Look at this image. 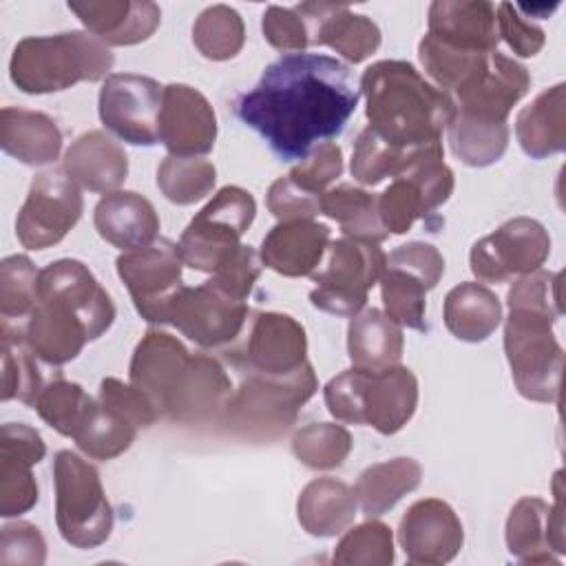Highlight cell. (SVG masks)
Returning <instances> with one entry per match:
<instances>
[{
	"mask_svg": "<svg viewBox=\"0 0 566 566\" xmlns=\"http://www.w3.org/2000/svg\"><path fill=\"white\" fill-rule=\"evenodd\" d=\"M360 91L352 69L321 53H285L234 102L239 119L283 161H301L316 144L343 133Z\"/></svg>",
	"mask_w": 566,
	"mask_h": 566,
	"instance_id": "6da1fadb",
	"label": "cell"
},
{
	"mask_svg": "<svg viewBox=\"0 0 566 566\" xmlns=\"http://www.w3.org/2000/svg\"><path fill=\"white\" fill-rule=\"evenodd\" d=\"M360 93L369 128L405 150L442 144V130L455 115V99L402 60H380L367 66Z\"/></svg>",
	"mask_w": 566,
	"mask_h": 566,
	"instance_id": "7a4b0ae2",
	"label": "cell"
},
{
	"mask_svg": "<svg viewBox=\"0 0 566 566\" xmlns=\"http://www.w3.org/2000/svg\"><path fill=\"white\" fill-rule=\"evenodd\" d=\"M113 62L108 46L93 33L31 35L15 44L9 77L22 93L44 95L71 88L77 82H97L108 75Z\"/></svg>",
	"mask_w": 566,
	"mask_h": 566,
	"instance_id": "3957f363",
	"label": "cell"
},
{
	"mask_svg": "<svg viewBox=\"0 0 566 566\" xmlns=\"http://www.w3.org/2000/svg\"><path fill=\"white\" fill-rule=\"evenodd\" d=\"M329 413L349 424H369L382 436L400 431L418 407V380L411 369L349 367L325 385Z\"/></svg>",
	"mask_w": 566,
	"mask_h": 566,
	"instance_id": "277c9868",
	"label": "cell"
},
{
	"mask_svg": "<svg viewBox=\"0 0 566 566\" xmlns=\"http://www.w3.org/2000/svg\"><path fill=\"white\" fill-rule=\"evenodd\" d=\"M316 389L318 380L310 363L285 376L243 374L239 389L232 391L223 409V424L243 438L272 440L296 422L298 411Z\"/></svg>",
	"mask_w": 566,
	"mask_h": 566,
	"instance_id": "5b68a950",
	"label": "cell"
},
{
	"mask_svg": "<svg viewBox=\"0 0 566 566\" xmlns=\"http://www.w3.org/2000/svg\"><path fill=\"white\" fill-rule=\"evenodd\" d=\"M559 316L548 310L509 307L504 352L517 391L535 402H555L562 389L564 349L553 336Z\"/></svg>",
	"mask_w": 566,
	"mask_h": 566,
	"instance_id": "8992f818",
	"label": "cell"
},
{
	"mask_svg": "<svg viewBox=\"0 0 566 566\" xmlns=\"http://www.w3.org/2000/svg\"><path fill=\"white\" fill-rule=\"evenodd\" d=\"M55 524L66 544L95 548L111 537L113 509L104 493L99 473L73 451L53 458Z\"/></svg>",
	"mask_w": 566,
	"mask_h": 566,
	"instance_id": "52a82bcc",
	"label": "cell"
},
{
	"mask_svg": "<svg viewBox=\"0 0 566 566\" xmlns=\"http://www.w3.org/2000/svg\"><path fill=\"white\" fill-rule=\"evenodd\" d=\"M387 256L378 243L360 239H336L327 245L321 265L310 274L316 287L310 301L334 316H356L369 290L380 281Z\"/></svg>",
	"mask_w": 566,
	"mask_h": 566,
	"instance_id": "ba28073f",
	"label": "cell"
},
{
	"mask_svg": "<svg viewBox=\"0 0 566 566\" xmlns=\"http://www.w3.org/2000/svg\"><path fill=\"white\" fill-rule=\"evenodd\" d=\"M254 214L256 201L245 188H221L181 232L177 245L184 265L212 274L241 245Z\"/></svg>",
	"mask_w": 566,
	"mask_h": 566,
	"instance_id": "9c48e42d",
	"label": "cell"
},
{
	"mask_svg": "<svg viewBox=\"0 0 566 566\" xmlns=\"http://www.w3.org/2000/svg\"><path fill=\"white\" fill-rule=\"evenodd\" d=\"M444 274V259L436 245L409 241L398 245L380 274V296L385 314L409 329H427V292Z\"/></svg>",
	"mask_w": 566,
	"mask_h": 566,
	"instance_id": "30bf717a",
	"label": "cell"
},
{
	"mask_svg": "<svg viewBox=\"0 0 566 566\" xmlns=\"http://www.w3.org/2000/svg\"><path fill=\"white\" fill-rule=\"evenodd\" d=\"M442 159V146L431 148L378 195V214L387 232H409L418 219H427L451 197L455 181Z\"/></svg>",
	"mask_w": 566,
	"mask_h": 566,
	"instance_id": "8fae6325",
	"label": "cell"
},
{
	"mask_svg": "<svg viewBox=\"0 0 566 566\" xmlns=\"http://www.w3.org/2000/svg\"><path fill=\"white\" fill-rule=\"evenodd\" d=\"M84 210L80 186L64 170L35 175L15 219V237L29 250L60 243Z\"/></svg>",
	"mask_w": 566,
	"mask_h": 566,
	"instance_id": "7c38bea8",
	"label": "cell"
},
{
	"mask_svg": "<svg viewBox=\"0 0 566 566\" xmlns=\"http://www.w3.org/2000/svg\"><path fill=\"white\" fill-rule=\"evenodd\" d=\"M245 318V301L228 294L210 279L197 287L181 285L168 303L164 323L201 347H221L241 334Z\"/></svg>",
	"mask_w": 566,
	"mask_h": 566,
	"instance_id": "4fadbf2b",
	"label": "cell"
},
{
	"mask_svg": "<svg viewBox=\"0 0 566 566\" xmlns=\"http://www.w3.org/2000/svg\"><path fill=\"white\" fill-rule=\"evenodd\" d=\"M548 254V230L531 217H515L504 221L489 237L475 241L469 263L480 281L502 283L511 276H524L539 270Z\"/></svg>",
	"mask_w": 566,
	"mask_h": 566,
	"instance_id": "5bb4252c",
	"label": "cell"
},
{
	"mask_svg": "<svg viewBox=\"0 0 566 566\" xmlns=\"http://www.w3.org/2000/svg\"><path fill=\"white\" fill-rule=\"evenodd\" d=\"M115 265L139 316L148 323H164L168 303L184 285L179 245L170 239H155L144 248L119 254Z\"/></svg>",
	"mask_w": 566,
	"mask_h": 566,
	"instance_id": "9a60e30c",
	"label": "cell"
},
{
	"mask_svg": "<svg viewBox=\"0 0 566 566\" xmlns=\"http://www.w3.org/2000/svg\"><path fill=\"white\" fill-rule=\"evenodd\" d=\"M164 86L146 75L113 73L99 88V119L119 139L135 146L159 142Z\"/></svg>",
	"mask_w": 566,
	"mask_h": 566,
	"instance_id": "2e32d148",
	"label": "cell"
},
{
	"mask_svg": "<svg viewBox=\"0 0 566 566\" xmlns=\"http://www.w3.org/2000/svg\"><path fill=\"white\" fill-rule=\"evenodd\" d=\"M228 358L243 374L285 376L307 363V336L290 314L261 312L254 316L245 343Z\"/></svg>",
	"mask_w": 566,
	"mask_h": 566,
	"instance_id": "e0dca14e",
	"label": "cell"
},
{
	"mask_svg": "<svg viewBox=\"0 0 566 566\" xmlns=\"http://www.w3.org/2000/svg\"><path fill=\"white\" fill-rule=\"evenodd\" d=\"M555 502L520 497L506 520L509 553L524 564H555L564 555V489L562 471L553 480Z\"/></svg>",
	"mask_w": 566,
	"mask_h": 566,
	"instance_id": "ac0fdd59",
	"label": "cell"
},
{
	"mask_svg": "<svg viewBox=\"0 0 566 566\" xmlns=\"http://www.w3.org/2000/svg\"><path fill=\"white\" fill-rule=\"evenodd\" d=\"M531 75L520 62L493 51L455 91V113L471 119L506 124L513 106L528 93Z\"/></svg>",
	"mask_w": 566,
	"mask_h": 566,
	"instance_id": "d6986e66",
	"label": "cell"
},
{
	"mask_svg": "<svg viewBox=\"0 0 566 566\" xmlns=\"http://www.w3.org/2000/svg\"><path fill=\"white\" fill-rule=\"evenodd\" d=\"M398 542L411 564L440 566L460 553L464 528L451 504L438 497H424L413 502L402 515Z\"/></svg>",
	"mask_w": 566,
	"mask_h": 566,
	"instance_id": "ffe728a7",
	"label": "cell"
},
{
	"mask_svg": "<svg viewBox=\"0 0 566 566\" xmlns=\"http://www.w3.org/2000/svg\"><path fill=\"white\" fill-rule=\"evenodd\" d=\"M217 115L210 102L188 84L164 86L159 142L175 157H199L214 148Z\"/></svg>",
	"mask_w": 566,
	"mask_h": 566,
	"instance_id": "44dd1931",
	"label": "cell"
},
{
	"mask_svg": "<svg viewBox=\"0 0 566 566\" xmlns=\"http://www.w3.org/2000/svg\"><path fill=\"white\" fill-rule=\"evenodd\" d=\"M46 444L38 429L7 422L0 429V515L15 517L38 504L33 467L44 458Z\"/></svg>",
	"mask_w": 566,
	"mask_h": 566,
	"instance_id": "7402d4cb",
	"label": "cell"
},
{
	"mask_svg": "<svg viewBox=\"0 0 566 566\" xmlns=\"http://www.w3.org/2000/svg\"><path fill=\"white\" fill-rule=\"evenodd\" d=\"M232 396V380L226 367L208 354H190L179 374L164 416L181 424H201L223 413Z\"/></svg>",
	"mask_w": 566,
	"mask_h": 566,
	"instance_id": "603a6c76",
	"label": "cell"
},
{
	"mask_svg": "<svg viewBox=\"0 0 566 566\" xmlns=\"http://www.w3.org/2000/svg\"><path fill=\"white\" fill-rule=\"evenodd\" d=\"M38 298H57L71 305L86 323L93 340L99 338L115 321L111 294L77 259H57L40 270Z\"/></svg>",
	"mask_w": 566,
	"mask_h": 566,
	"instance_id": "cb8c5ba5",
	"label": "cell"
},
{
	"mask_svg": "<svg viewBox=\"0 0 566 566\" xmlns=\"http://www.w3.org/2000/svg\"><path fill=\"white\" fill-rule=\"evenodd\" d=\"M310 31V44H323L340 53L345 60L358 64L380 46L378 24L349 11L345 4L329 2H301L294 7Z\"/></svg>",
	"mask_w": 566,
	"mask_h": 566,
	"instance_id": "d4e9b609",
	"label": "cell"
},
{
	"mask_svg": "<svg viewBox=\"0 0 566 566\" xmlns=\"http://www.w3.org/2000/svg\"><path fill=\"white\" fill-rule=\"evenodd\" d=\"M29 349L46 365H64L93 340L82 316L57 298H38L35 310L22 325Z\"/></svg>",
	"mask_w": 566,
	"mask_h": 566,
	"instance_id": "484cf974",
	"label": "cell"
},
{
	"mask_svg": "<svg viewBox=\"0 0 566 566\" xmlns=\"http://www.w3.org/2000/svg\"><path fill=\"white\" fill-rule=\"evenodd\" d=\"M188 358L190 352L186 345L159 329H148L137 343L130 358L128 378L130 385L150 400L159 416H164L166 400Z\"/></svg>",
	"mask_w": 566,
	"mask_h": 566,
	"instance_id": "4316f807",
	"label": "cell"
},
{
	"mask_svg": "<svg viewBox=\"0 0 566 566\" xmlns=\"http://www.w3.org/2000/svg\"><path fill=\"white\" fill-rule=\"evenodd\" d=\"M69 9L106 46H130L148 40L161 22L155 2L137 0H86L69 2Z\"/></svg>",
	"mask_w": 566,
	"mask_h": 566,
	"instance_id": "83f0119b",
	"label": "cell"
},
{
	"mask_svg": "<svg viewBox=\"0 0 566 566\" xmlns=\"http://www.w3.org/2000/svg\"><path fill=\"white\" fill-rule=\"evenodd\" d=\"M429 35L460 51L493 53L500 42L495 7L484 0H436L429 7Z\"/></svg>",
	"mask_w": 566,
	"mask_h": 566,
	"instance_id": "f1b7e54d",
	"label": "cell"
},
{
	"mask_svg": "<svg viewBox=\"0 0 566 566\" xmlns=\"http://www.w3.org/2000/svg\"><path fill=\"white\" fill-rule=\"evenodd\" d=\"M329 245V228L312 219L279 221L261 243L265 268L283 276H310Z\"/></svg>",
	"mask_w": 566,
	"mask_h": 566,
	"instance_id": "f546056e",
	"label": "cell"
},
{
	"mask_svg": "<svg viewBox=\"0 0 566 566\" xmlns=\"http://www.w3.org/2000/svg\"><path fill=\"white\" fill-rule=\"evenodd\" d=\"M93 223L106 243L124 252L153 243L159 232L155 206L133 190L104 195L95 206Z\"/></svg>",
	"mask_w": 566,
	"mask_h": 566,
	"instance_id": "4dcf8cb0",
	"label": "cell"
},
{
	"mask_svg": "<svg viewBox=\"0 0 566 566\" xmlns=\"http://www.w3.org/2000/svg\"><path fill=\"white\" fill-rule=\"evenodd\" d=\"M62 170L77 186L108 195L124 184L128 175V157L106 133L88 130L66 148Z\"/></svg>",
	"mask_w": 566,
	"mask_h": 566,
	"instance_id": "1f68e13d",
	"label": "cell"
},
{
	"mask_svg": "<svg viewBox=\"0 0 566 566\" xmlns=\"http://www.w3.org/2000/svg\"><path fill=\"white\" fill-rule=\"evenodd\" d=\"M0 146L13 159L27 166H46L62 150V133L57 124L29 108L4 106L0 113Z\"/></svg>",
	"mask_w": 566,
	"mask_h": 566,
	"instance_id": "d6a6232c",
	"label": "cell"
},
{
	"mask_svg": "<svg viewBox=\"0 0 566 566\" xmlns=\"http://www.w3.org/2000/svg\"><path fill=\"white\" fill-rule=\"evenodd\" d=\"M522 150L533 159L562 153L566 146V86L559 82L542 91L515 119Z\"/></svg>",
	"mask_w": 566,
	"mask_h": 566,
	"instance_id": "836d02e7",
	"label": "cell"
},
{
	"mask_svg": "<svg viewBox=\"0 0 566 566\" xmlns=\"http://www.w3.org/2000/svg\"><path fill=\"white\" fill-rule=\"evenodd\" d=\"M358 500L354 489L334 478L312 480L298 495L296 515L303 531L314 537H334L354 522Z\"/></svg>",
	"mask_w": 566,
	"mask_h": 566,
	"instance_id": "e575fe53",
	"label": "cell"
},
{
	"mask_svg": "<svg viewBox=\"0 0 566 566\" xmlns=\"http://www.w3.org/2000/svg\"><path fill=\"white\" fill-rule=\"evenodd\" d=\"M444 325L464 343L486 340L502 321V305L495 292L478 281L455 285L444 298Z\"/></svg>",
	"mask_w": 566,
	"mask_h": 566,
	"instance_id": "d590c367",
	"label": "cell"
},
{
	"mask_svg": "<svg viewBox=\"0 0 566 566\" xmlns=\"http://www.w3.org/2000/svg\"><path fill=\"white\" fill-rule=\"evenodd\" d=\"M402 349V329L385 312L369 307L352 316L347 327V352L354 367L385 369L398 365Z\"/></svg>",
	"mask_w": 566,
	"mask_h": 566,
	"instance_id": "8d00e7d4",
	"label": "cell"
},
{
	"mask_svg": "<svg viewBox=\"0 0 566 566\" xmlns=\"http://www.w3.org/2000/svg\"><path fill=\"white\" fill-rule=\"evenodd\" d=\"M422 467L413 458H394L367 467L354 486V495L367 517H378L418 489Z\"/></svg>",
	"mask_w": 566,
	"mask_h": 566,
	"instance_id": "74e56055",
	"label": "cell"
},
{
	"mask_svg": "<svg viewBox=\"0 0 566 566\" xmlns=\"http://www.w3.org/2000/svg\"><path fill=\"white\" fill-rule=\"evenodd\" d=\"M321 212L334 219L343 234L349 239L380 243L389 237L378 214V197L363 188L340 184L338 188L325 190L321 199Z\"/></svg>",
	"mask_w": 566,
	"mask_h": 566,
	"instance_id": "f35d334b",
	"label": "cell"
},
{
	"mask_svg": "<svg viewBox=\"0 0 566 566\" xmlns=\"http://www.w3.org/2000/svg\"><path fill=\"white\" fill-rule=\"evenodd\" d=\"M24 323L4 321L0 325L2 336V400H20L33 407L42 385L35 354L29 349L22 332Z\"/></svg>",
	"mask_w": 566,
	"mask_h": 566,
	"instance_id": "ab89813d",
	"label": "cell"
},
{
	"mask_svg": "<svg viewBox=\"0 0 566 566\" xmlns=\"http://www.w3.org/2000/svg\"><path fill=\"white\" fill-rule=\"evenodd\" d=\"M137 429L139 427L119 411L106 407L99 400H93L73 440L88 458L113 460L135 442Z\"/></svg>",
	"mask_w": 566,
	"mask_h": 566,
	"instance_id": "60d3db41",
	"label": "cell"
},
{
	"mask_svg": "<svg viewBox=\"0 0 566 566\" xmlns=\"http://www.w3.org/2000/svg\"><path fill=\"white\" fill-rule=\"evenodd\" d=\"M436 146H442V144H433V146L418 148V150H405V148L389 144L374 128L367 126L360 130V135L354 142L349 170L358 184L376 186L387 177L400 175L416 159H420L424 153H429Z\"/></svg>",
	"mask_w": 566,
	"mask_h": 566,
	"instance_id": "b9f144b4",
	"label": "cell"
},
{
	"mask_svg": "<svg viewBox=\"0 0 566 566\" xmlns=\"http://www.w3.org/2000/svg\"><path fill=\"white\" fill-rule=\"evenodd\" d=\"M447 133L453 155L471 168H484L495 164L509 146L506 124L480 122L460 113L453 115Z\"/></svg>",
	"mask_w": 566,
	"mask_h": 566,
	"instance_id": "7bdbcfd3",
	"label": "cell"
},
{
	"mask_svg": "<svg viewBox=\"0 0 566 566\" xmlns=\"http://www.w3.org/2000/svg\"><path fill=\"white\" fill-rule=\"evenodd\" d=\"M192 42L197 51L214 62L234 57L245 42V27L228 4H212L199 13L192 27Z\"/></svg>",
	"mask_w": 566,
	"mask_h": 566,
	"instance_id": "ee69618b",
	"label": "cell"
},
{
	"mask_svg": "<svg viewBox=\"0 0 566 566\" xmlns=\"http://www.w3.org/2000/svg\"><path fill=\"white\" fill-rule=\"evenodd\" d=\"M214 184L217 170L208 159L168 155L157 168V186L161 195L177 206L201 201L212 192Z\"/></svg>",
	"mask_w": 566,
	"mask_h": 566,
	"instance_id": "f6af8a7d",
	"label": "cell"
},
{
	"mask_svg": "<svg viewBox=\"0 0 566 566\" xmlns=\"http://www.w3.org/2000/svg\"><path fill=\"white\" fill-rule=\"evenodd\" d=\"M354 447L352 433L343 424L312 422L298 429L292 438V453L296 460L316 471L340 467Z\"/></svg>",
	"mask_w": 566,
	"mask_h": 566,
	"instance_id": "bcb514c9",
	"label": "cell"
},
{
	"mask_svg": "<svg viewBox=\"0 0 566 566\" xmlns=\"http://www.w3.org/2000/svg\"><path fill=\"white\" fill-rule=\"evenodd\" d=\"M91 405L93 398L82 389V385L57 378L40 389L33 409L57 433L73 438Z\"/></svg>",
	"mask_w": 566,
	"mask_h": 566,
	"instance_id": "7dc6e473",
	"label": "cell"
},
{
	"mask_svg": "<svg viewBox=\"0 0 566 566\" xmlns=\"http://www.w3.org/2000/svg\"><path fill=\"white\" fill-rule=\"evenodd\" d=\"M418 55L424 73L438 84V88H442L444 93H455L482 66L489 53L460 51L449 44H442L440 40L427 33L418 44Z\"/></svg>",
	"mask_w": 566,
	"mask_h": 566,
	"instance_id": "c3c4849f",
	"label": "cell"
},
{
	"mask_svg": "<svg viewBox=\"0 0 566 566\" xmlns=\"http://www.w3.org/2000/svg\"><path fill=\"white\" fill-rule=\"evenodd\" d=\"M332 562L340 566H389L394 562L391 528L378 520L349 528L336 544Z\"/></svg>",
	"mask_w": 566,
	"mask_h": 566,
	"instance_id": "681fc988",
	"label": "cell"
},
{
	"mask_svg": "<svg viewBox=\"0 0 566 566\" xmlns=\"http://www.w3.org/2000/svg\"><path fill=\"white\" fill-rule=\"evenodd\" d=\"M38 276L33 261L24 254L4 256L0 263V314L4 321L22 323L38 305Z\"/></svg>",
	"mask_w": 566,
	"mask_h": 566,
	"instance_id": "f907efd6",
	"label": "cell"
},
{
	"mask_svg": "<svg viewBox=\"0 0 566 566\" xmlns=\"http://www.w3.org/2000/svg\"><path fill=\"white\" fill-rule=\"evenodd\" d=\"M343 172V150L334 142H323L316 144L292 170L290 179L296 181L301 188L314 192V195H325V188L340 177Z\"/></svg>",
	"mask_w": 566,
	"mask_h": 566,
	"instance_id": "816d5d0a",
	"label": "cell"
},
{
	"mask_svg": "<svg viewBox=\"0 0 566 566\" xmlns=\"http://www.w3.org/2000/svg\"><path fill=\"white\" fill-rule=\"evenodd\" d=\"M46 559V542L31 522H11L0 533L2 566H42Z\"/></svg>",
	"mask_w": 566,
	"mask_h": 566,
	"instance_id": "f5cc1de1",
	"label": "cell"
},
{
	"mask_svg": "<svg viewBox=\"0 0 566 566\" xmlns=\"http://www.w3.org/2000/svg\"><path fill=\"white\" fill-rule=\"evenodd\" d=\"M263 261L252 245H239L214 272L212 281L228 294L245 301L261 274Z\"/></svg>",
	"mask_w": 566,
	"mask_h": 566,
	"instance_id": "db71d44e",
	"label": "cell"
},
{
	"mask_svg": "<svg viewBox=\"0 0 566 566\" xmlns=\"http://www.w3.org/2000/svg\"><path fill=\"white\" fill-rule=\"evenodd\" d=\"M263 38L270 46L276 51H305L310 44V31L303 20V15L296 9H283V7H268L261 20Z\"/></svg>",
	"mask_w": 566,
	"mask_h": 566,
	"instance_id": "11a10c76",
	"label": "cell"
},
{
	"mask_svg": "<svg viewBox=\"0 0 566 566\" xmlns=\"http://www.w3.org/2000/svg\"><path fill=\"white\" fill-rule=\"evenodd\" d=\"M321 199L323 195H314L301 188L296 181L290 179V175H285L272 181L265 201H268V210L279 221H292V219H312L314 214H318Z\"/></svg>",
	"mask_w": 566,
	"mask_h": 566,
	"instance_id": "9f6ffc18",
	"label": "cell"
},
{
	"mask_svg": "<svg viewBox=\"0 0 566 566\" xmlns=\"http://www.w3.org/2000/svg\"><path fill=\"white\" fill-rule=\"evenodd\" d=\"M495 22L500 38L506 40V44L517 53L520 57H533L542 51L546 35L544 31L533 24L531 20L522 18L520 9L511 2H502L495 9Z\"/></svg>",
	"mask_w": 566,
	"mask_h": 566,
	"instance_id": "6f0895ef",
	"label": "cell"
},
{
	"mask_svg": "<svg viewBox=\"0 0 566 566\" xmlns=\"http://www.w3.org/2000/svg\"><path fill=\"white\" fill-rule=\"evenodd\" d=\"M97 400L104 402L106 407L119 411L122 416H126L139 429L150 427L159 418V413L150 405V400L142 391H137L130 382L126 385L119 378H104L99 382Z\"/></svg>",
	"mask_w": 566,
	"mask_h": 566,
	"instance_id": "680465c9",
	"label": "cell"
}]
</instances>
